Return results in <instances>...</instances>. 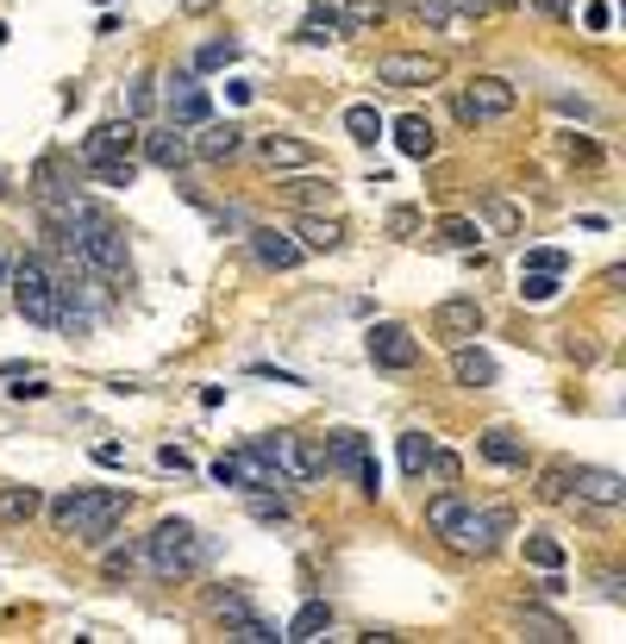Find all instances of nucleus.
<instances>
[{
  "label": "nucleus",
  "instance_id": "obj_1",
  "mask_svg": "<svg viewBox=\"0 0 626 644\" xmlns=\"http://www.w3.org/2000/svg\"><path fill=\"white\" fill-rule=\"evenodd\" d=\"M50 225H57V238H63L107 288H125V282H132V250H125V232H120L113 213H100L88 200H70L63 213H50Z\"/></svg>",
  "mask_w": 626,
  "mask_h": 644
},
{
  "label": "nucleus",
  "instance_id": "obj_2",
  "mask_svg": "<svg viewBox=\"0 0 626 644\" xmlns=\"http://www.w3.org/2000/svg\"><path fill=\"white\" fill-rule=\"evenodd\" d=\"M125 507H132V495H120V488H70V495L50 500V532L82 538V545H107L120 532Z\"/></svg>",
  "mask_w": 626,
  "mask_h": 644
},
{
  "label": "nucleus",
  "instance_id": "obj_3",
  "mask_svg": "<svg viewBox=\"0 0 626 644\" xmlns=\"http://www.w3.org/2000/svg\"><path fill=\"white\" fill-rule=\"evenodd\" d=\"M145 564L163 575V582H188V575L207 564V545H200V532L188 520H163L145 538Z\"/></svg>",
  "mask_w": 626,
  "mask_h": 644
},
{
  "label": "nucleus",
  "instance_id": "obj_4",
  "mask_svg": "<svg viewBox=\"0 0 626 644\" xmlns=\"http://www.w3.org/2000/svg\"><path fill=\"white\" fill-rule=\"evenodd\" d=\"M501 532H514V513H507V507H470V500H464V513L451 520L445 545L464 550V557H489V550L501 545Z\"/></svg>",
  "mask_w": 626,
  "mask_h": 644
},
{
  "label": "nucleus",
  "instance_id": "obj_5",
  "mask_svg": "<svg viewBox=\"0 0 626 644\" xmlns=\"http://www.w3.org/2000/svg\"><path fill=\"white\" fill-rule=\"evenodd\" d=\"M7 288H13V307H20L32 325H57V282H50V263L20 257L13 275H7Z\"/></svg>",
  "mask_w": 626,
  "mask_h": 644
},
{
  "label": "nucleus",
  "instance_id": "obj_6",
  "mask_svg": "<svg viewBox=\"0 0 626 644\" xmlns=\"http://www.w3.org/2000/svg\"><path fill=\"white\" fill-rule=\"evenodd\" d=\"M514 82H501V75H470L464 88H457V120L464 125H489V120H507L514 113Z\"/></svg>",
  "mask_w": 626,
  "mask_h": 644
},
{
  "label": "nucleus",
  "instance_id": "obj_7",
  "mask_svg": "<svg viewBox=\"0 0 626 644\" xmlns=\"http://www.w3.org/2000/svg\"><path fill=\"white\" fill-rule=\"evenodd\" d=\"M213 482H225V488H245V495H282V488H289V482H282V475H275L250 445L245 450H225L220 463H213Z\"/></svg>",
  "mask_w": 626,
  "mask_h": 644
},
{
  "label": "nucleus",
  "instance_id": "obj_8",
  "mask_svg": "<svg viewBox=\"0 0 626 644\" xmlns=\"http://www.w3.org/2000/svg\"><path fill=\"white\" fill-rule=\"evenodd\" d=\"M364 350H370L376 370H414V363H420V338L395 320H376L370 332H364Z\"/></svg>",
  "mask_w": 626,
  "mask_h": 644
},
{
  "label": "nucleus",
  "instance_id": "obj_9",
  "mask_svg": "<svg viewBox=\"0 0 626 644\" xmlns=\"http://www.w3.org/2000/svg\"><path fill=\"white\" fill-rule=\"evenodd\" d=\"M445 75L439 57H426V50H389V57H376V82L382 88H432Z\"/></svg>",
  "mask_w": 626,
  "mask_h": 644
},
{
  "label": "nucleus",
  "instance_id": "obj_10",
  "mask_svg": "<svg viewBox=\"0 0 626 644\" xmlns=\"http://www.w3.org/2000/svg\"><path fill=\"white\" fill-rule=\"evenodd\" d=\"M163 113H170V125H182V132H195V125L213 120V100H207V88L195 82V70L170 75V88H163Z\"/></svg>",
  "mask_w": 626,
  "mask_h": 644
},
{
  "label": "nucleus",
  "instance_id": "obj_11",
  "mask_svg": "<svg viewBox=\"0 0 626 644\" xmlns=\"http://www.w3.org/2000/svg\"><path fill=\"white\" fill-rule=\"evenodd\" d=\"M482 332V300L476 295H451L432 307V338H445V345H464Z\"/></svg>",
  "mask_w": 626,
  "mask_h": 644
},
{
  "label": "nucleus",
  "instance_id": "obj_12",
  "mask_svg": "<svg viewBox=\"0 0 626 644\" xmlns=\"http://www.w3.org/2000/svg\"><path fill=\"white\" fill-rule=\"evenodd\" d=\"M32 195H38V207L45 213H63L75 200V170H70V157H38V170H32Z\"/></svg>",
  "mask_w": 626,
  "mask_h": 644
},
{
  "label": "nucleus",
  "instance_id": "obj_13",
  "mask_svg": "<svg viewBox=\"0 0 626 644\" xmlns=\"http://www.w3.org/2000/svg\"><path fill=\"white\" fill-rule=\"evenodd\" d=\"M257 163H263V170H320V150L307 145V138L263 132V138H257Z\"/></svg>",
  "mask_w": 626,
  "mask_h": 644
},
{
  "label": "nucleus",
  "instance_id": "obj_14",
  "mask_svg": "<svg viewBox=\"0 0 626 644\" xmlns=\"http://www.w3.org/2000/svg\"><path fill=\"white\" fill-rule=\"evenodd\" d=\"M138 138H145V132H138V120L125 113V120L95 125V132H88V145H82V157H88V163H100V157H132V150H138Z\"/></svg>",
  "mask_w": 626,
  "mask_h": 644
},
{
  "label": "nucleus",
  "instance_id": "obj_15",
  "mask_svg": "<svg viewBox=\"0 0 626 644\" xmlns=\"http://www.w3.org/2000/svg\"><path fill=\"white\" fill-rule=\"evenodd\" d=\"M250 257H257L263 270H295L307 250L295 245V232H275V225H250Z\"/></svg>",
  "mask_w": 626,
  "mask_h": 644
},
{
  "label": "nucleus",
  "instance_id": "obj_16",
  "mask_svg": "<svg viewBox=\"0 0 626 644\" xmlns=\"http://www.w3.org/2000/svg\"><path fill=\"white\" fill-rule=\"evenodd\" d=\"M570 495L589 500V507H607V513H614V507L626 500V482H621L614 470H570Z\"/></svg>",
  "mask_w": 626,
  "mask_h": 644
},
{
  "label": "nucleus",
  "instance_id": "obj_17",
  "mask_svg": "<svg viewBox=\"0 0 626 644\" xmlns=\"http://www.w3.org/2000/svg\"><path fill=\"white\" fill-rule=\"evenodd\" d=\"M451 382H457V388H495V357L476 350L470 338L451 345Z\"/></svg>",
  "mask_w": 626,
  "mask_h": 644
},
{
  "label": "nucleus",
  "instance_id": "obj_18",
  "mask_svg": "<svg viewBox=\"0 0 626 644\" xmlns=\"http://www.w3.org/2000/svg\"><path fill=\"white\" fill-rule=\"evenodd\" d=\"M476 450H482V463H501V470H526V438H520V432H507V425H489V432L476 438Z\"/></svg>",
  "mask_w": 626,
  "mask_h": 644
},
{
  "label": "nucleus",
  "instance_id": "obj_19",
  "mask_svg": "<svg viewBox=\"0 0 626 644\" xmlns=\"http://www.w3.org/2000/svg\"><path fill=\"white\" fill-rule=\"evenodd\" d=\"M364 457H370V438H364V432H332V438H326V475H357Z\"/></svg>",
  "mask_w": 626,
  "mask_h": 644
},
{
  "label": "nucleus",
  "instance_id": "obj_20",
  "mask_svg": "<svg viewBox=\"0 0 626 644\" xmlns=\"http://www.w3.org/2000/svg\"><path fill=\"white\" fill-rule=\"evenodd\" d=\"M476 225H482L489 238H520V232H526V213H520L507 195H489V200H482V213H476Z\"/></svg>",
  "mask_w": 626,
  "mask_h": 644
},
{
  "label": "nucleus",
  "instance_id": "obj_21",
  "mask_svg": "<svg viewBox=\"0 0 626 644\" xmlns=\"http://www.w3.org/2000/svg\"><path fill=\"white\" fill-rule=\"evenodd\" d=\"M138 145H145V157L157 163V170H170V175L188 163V138H182V125H170V132H145Z\"/></svg>",
  "mask_w": 626,
  "mask_h": 644
},
{
  "label": "nucleus",
  "instance_id": "obj_22",
  "mask_svg": "<svg viewBox=\"0 0 626 644\" xmlns=\"http://www.w3.org/2000/svg\"><path fill=\"white\" fill-rule=\"evenodd\" d=\"M200 132V157H207V163H232V157H238V150H245V125H195Z\"/></svg>",
  "mask_w": 626,
  "mask_h": 644
},
{
  "label": "nucleus",
  "instance_id": "obj_23",
  "mask_svg": "<svg viewBox=\"0 0 626 644\" xmlns=\"http://www.w3.org/2000/svg\"><path fill=\"white\" fill-rule=\"evenodd\" d=\"M295 245H300V250H339V245H345V220H326V213H300Z\"/></svg>",
  "mask_w": 626,
  "mask_h": 644
},
{
  "label": "nucleus",
  "instance_id": "obj_24",
  "mask_svg": "<svg viewBox=\"0 0 626 644\" xmlns=\"http://www.w3.org/2000/svg\"><path fill=\"white\" fill-rule=\"evenodd\" d=\"M395 150H401V157H414V163H426V157L439 150V132H432V120L407 113V120L395 125Z\"/></svg>",
  "mask_w": 626,
  "mask_h": 644
},
{
  "label": "nucleus",
  "instance_id": "obj_25",
  "mask_svg": "<svg viewBox=\"0 0 626 644\" xmlns=\"http://www.w3.org/2000/svg\"><path fill=\"white\" fill-rule=\"evenodd\" d=\"M45 513V495L32 488V482H13V488H0V525H25Z\"/></svg>",
  "mask_w": 626,
  "mask_h": 644
},
{
  "label": "nucleus",
  "instance_id": "obj_26",
  "mask_svg": "<svg viewBox=\"0 0 626 644\" xmlns=\"http://www.w3.org/2000/svg\"><path fill=\"white\" fill-rule=\"evenodd\" d=\"M326 632H332V607H326V600H307L295 620L282 626V639H295V644H314V639H326Z\"/></svg>",
  "mask_w": 626,
  "mask_h": 644
},
{
  "label": "nucleus",
  "instance_id": "obj_27",
  "mask_svg": "<svg viewBox=\"0 0 626 644\" xmlns=\"http://www.w3.org/2000/svg\"><path fill=\"white\" fill-rule=\"evenodd\" d=\"M514 620H520L526 639H539V644H564V639H570V626L557 620V614H545V607H520Z\"/></svg>",
  "mask_w": 626,
  "mask_h": 644
},
{
  "label": "nucleus",
  "instance_id": "obj_28",
  "mask_svg": "<svg viewBox=\"0 0 626 644\" xmlns=\"http://www.w3.org/2000/svg\"><path fill=\"white\" fill-rule=\"evenodd\" d=\"M345 138H351V145H376V138H382V113H376L370 100L345 107Z\"/></svg>",
  "mask_w": 626,
  "mask_h": 644
},
{
  "label": "nucleus",
  "instance_id": "obj_29",
  "mask_svg": "<svg viewBox=\"0 0 626 644\" xmlns=\"http://www.w3.org/2000/svg\"><path fill=\"white\" fill-rule=\"evenodd\" d=\"M439 245H451V250H476V245H482V225H476L470 213H445V220H439Z\"/></svg>",
  "mask_w": 626,
  "mask_h": 644
},
{
  "label": "nucleus",
  "instance_id": "obj_30",
  "mask_svg": "<svg viewBox=\"0 0 626 644\" xmlns=\"http://www.w3.org/2000/svg\"><path fill=\"white\" fill-rule=\"evenodd\" d=\"M339 32H345V20H339V7H314V13H307V20H300V45H326V38H339Z\"/></svg>",
  "mask_w": 626,
  "mask_h": 644
},
{
  "label": "nucleus",
  "instance_id": "obj_31",
  "mask_svg": "<svg viewBox=\"0 0 626 644\" xmlns=\"http://www.w3.org/2000/svg\"><path fill=\"white\" fill-rule=\"evenodd\" d=\"M526 564H532V570H564V545H557V538H551V532H526Z\"/></svg>",
  "mask_w": 626,
  "mask_h": 644
},
{
  "label": "nucleus",
  "instance_id": "obj_32",
  "mask_svg": "<svg viewBox=\"0 0 626 644\" xmlns=\"http://www.w3.org/2000/svg\"><path fill=\"white\" fill-rule=\"evenodd\" d=\"M432 450H439V445H432L426 432H401V470H407L414 482H420V475H426V463H432Z\"/></svg>",
  "mask_w": 626,
  "mask_h": 644
},
{
  "label": "nucleus",
  "instance_id": "obj_33",
  "mask_svg": "<svg viewBox=\"0 0 626 644\" xmlns=\"http://www.w3.org/2000/svg\"><path fill=\"white\" fill-rule=\"evenodd\" d=\"M339 20H345V32H376V25L389 20V7H382V0H345Z\"/></svg>",
  "mask_w": 626,
  "mask_h": 644
},
{
  "label": "nucleus",
  "instance_id": "obj_34",
  "mask_svg": "<svg viewBox=\"0 0 626 644\" xmlns=\"http://www.w3.org/2000/svg\"><path fill=\"white\" fill-rule=\"evenodd\" d=\"M88 170H95L100 188H132V182H138V163H132V157H100Z\"/></svg>",
  "mask_w": 626,
  "mask_h": 644
},
{
  "label": "nucleus",
  "instance_id": "obj_35",
  "mask_svg": "<svg viewBox=\"0 0 626 644\" xmlns=\"http://www.w3.org/2000/svg\"><path fill=\"white\" fill-rule=\"evenodd\" d=\"M7 395H25V400H38V395H50V382L38 370H25V363H7Z\"/></svg>",
  "mask_w": 626,
  "mask_h": 644
},
{
  "label": "nucleus",
  "instance_id": "obj_36",
  "mask_svg": "<svg viewBox=\"0 0 626 644\" xmlns=\"http://www.w3.org/2000/svg\"><path fill=\"white\" fill-rule=\"evenodd\" d=\"M520 270H545V275H564L570 270V250H557V245H532L520 257Z\"/></svg>",
  "mask_w": 626,
  "mask_h": 644
},
{
  "label": "nucleus",
  "instance_id": "obj_37",
  "mask_svg": "<svg viewBox=\"0 0 626 644\" xmlns=\"http://www.w3.org/2000/svg\"><path fill=\"white\" fill-rule=\"evenodd\" d=\"M232 63H238V38H213L195 50V70H232Z\"/></svg>",
  "mask_w": 626,
  "mask_h": 644
},
{
  "label": "nucleus",
  "instance_id": "obj_38",
  "mask_svg": "<svg viewBox=\"0 0 626 644\" xmlns=\"http://www.w3.org/2000/svg\"><path fill=\"white\" fill-rule=\"evenodd\" d=\"M457 513H464V495H432V500H426V525H432L439 538L451 532V520H457Z\"/></svg>",
  "mask_w": 626,
  "mask_h": 644
},
{
  "label": "nucleus",
  "instance_id": "obj_39",
  "mask_svg": "<svg viewBox=\"0 0 626 644\" xmlns=\"http://www.w3.org/2000/svg\"><path fill=\"white\" fill-rule=\"evenodd\" d=\"M539 500H570V463H545V475H539Z\"/></svg>",
  "mask_w": 626,
  "mask_h": 644
},
{
  "label": "nucleus",
  "instance_id": "obj_40",
  "mask_svg": "<svg viewBox=\"0 0 626 644\" xmlns=\"http://www.w3.org/2000/svg\"><path fill=\"white\" fill-rule=\"evenodd\" d=\"M213 620H225V626H245V620H250V600L238 595V589H220V595H213Z\"/></svg>",
  "mask_w": 626,
  "mask_h": 644
},
{
  "label": "nucleus",
  "instance_id": "obj_41",
  "mask_svg": "<svg viewBox=\"0 0 626 644\" xmlns=\"http://www.w3.org/2000/svg\"><path fill=\"white\" fill-rule=\"evenodd\" d=\"M295 195L307 200V213H320V207H339V188H332V182H320V175L295 182Z\"/></svg>",
  "mask_w": 626,
  "mask_h": 644
},
{
  "label": "nucleus",
  "instance_id": "obj_42",
  "mask_svg": "<svg viewBox=\"0 0 626 644\" xmlns=\"http://www.w3.org/2000/svg\"><path fill=\"white\" fill-rule=\"evenodd\" d=\"M557 295V275L545 270H520V300H551Z\"/></svg>",
  "mask_w": 626,
  "mask_h": 644
},
{
  "label": "nucleus",
  "instance_id": "obj_43",
  "mask_svg": "<svg viewBox=\"0 0 626 644\" xmlns=\"http://www.w3.org/2000/svg\"><path fill=\"white\" fill-rule=\"evenodd\" d=\"M232 639H238V644H275V639H282V632H275L270 620H257V614H250L245 626H232Z\"/></svg>",
  "mask_w": 626,
  "mask_h": 644
},
{
  "label": "nucleus",
  "instance_id": "obj_44",
  "mask_svg": "<svg viewBox=\"0 0 626 644\" xmlns=\"http://www.w3.org/2000/svg\"><path fill=\"white\" fill-rule=\"evenodd\" d=\"M150 100H157V88H150V75H138V82L125 88V107H132V120H138V113H150Z\"/></svg>",
  "mask_w": 626,
  "mask_h": 644
},
{
  "label": "nucleus",
  "instance_id": "obj_45",
  "mask_svg": "<svg viewBox=\"0 0 626 644\" xmlns=\"http://www.w3.org/2000/svg\"><path fill=\"white\" fill-rule=\"evenodd\" d=\"M157 463H163L170 475H195V457H188L182 445H163V450H157Z\"/></svg>",
  "mask_w": 626,
  "mask_h": 644
},
{
  "label": "nucleus",
  "instance_id": "obj_46",
  "mask_svg": "<svg viewBox=\"0 0 626 644\" xmlns=\"http://www.w3.org/2000/svg\"><path fill=\"white\" fill-rule=\"evenodd\" d=\"M250 513H257V520H270V525H282V520H289V500H270V495H250Z\"/></svg>",
  "mask_w": 626,
  "mask_h": 644
},
{
  "label": "nucleus",
  "instance_id": "obj_47",
  "mask_svg": "<svg viewBox=\"0 0 626 644\" xmlns=\"http://www.w3.org/2000/svg\"><path fill=\"white\" fill-rule=\"evenodd\" d=\"M582 25H589V32H607V25H614V0H589V7H582Z\"/></svg>",
  "mask_w": 626,
  "mask_h": 644
},
{
  "label": "nucleus",
  "instance_id": "obj_48",
  "mask_svg": "<svg viewBox=\"0 0 626 644\" xmlns=\"http://www.w3.org/2000/svg\"><path fill=\"white\" fill-rule=\"evenodd\" d=\"M138 557H145V550H132V545L107 550V575H132V570H138Z\"/></svg>",
  "mask_w": 626,
  "mask_h": 644
},
{
  "label": "nucleus",
  "instance_id": "obj_49",
  "mask_svg": "<svg viewBox=\"0 0 626 644\" xmlns=\"http://www.w3.org/2000/svg\"><path fill=\"white\" fill-rule=\"evenodd\" d=\"M389 232H395V238H414V232H420V213H414V207H395V213H389Z\"/></svg>",
  "mask_w": 626,
  "mask_h": 644
},
{
  "label": "nucleus",
  "instance_id": "obj_50",
  "mask_svg": "<svg viewBox=\"0 0 626 644\" xmlns=\"http://www.w3.org/2000/svg\"><path fill=\"white\" fill-rule=\"evenodd\" d=\"M95 463H100V470H125V445H113V438L95 445Z\"/></svg>",
  "mask_w": 626,
  "mask_h": 644
},
{
  "label": "nucleus",
  "instance_id": "obj_51",
  "mask_svg": "<svg viewBox=\"0 0 626 644\" xmlns=\"http://www.w3.org/2000/svg\"><path fill=\"white\" fill-rule=\"evenodd\" d=\"M426 470H439V482H457V457H451V450H432Z\"/></svg>",
  "mask_w": 626,
  "mask_h": 644
},
{
  "label": "nucleus",
  "instance_id": "obj_52",
  "mask_svg": "<svg viewBox=\"0 0 626 644\" xmlns=\"http://www.w3.org/2000/svg\"><path fill=\"white\" fill-rule=\"evenodd\" d=\"M570 157H582V163H601V150L589 145V138H570Z\"/></svg>",
  "mask_w": 626,
  "mask_h": 644
},
{
  "label": "nucleus",
  "instance_id": "obj_53",
  "mask_svg": "<svg viewBox=\"0 0 626 644\" xmlns=\"http://www.w3.org/2000/svg\"><path fill=\"white\" fill-rule=\"evenodd\" d=\"M439 7H445V13H482L489 0H439Z\"/></svg>",
  "mask_w": 626,
  "mask_h": 644
},
{
  "label": "nucleus",
  "instance_id": "obj_54",
  "mask_svg": "<svg viewBox=\"0 0 626 644\" xmlns=\"http://www.w3.org/2000/svg\"><path fill=\"white\" fill-rule=\"evenodd\" d=\"M175 7H182V13H213L220 0H175Z\"/></svg>",
  "mask_w": 626,
  "mask_h": 644
},
{
  "label": "nucleus",
  "instance_id": "obj_55",
  "mask_svg": "<svg viewBox=\"0 0 626 644\" xmlns=\"http://www.w3.org/2000/svg\"><path fill=\"white\" fill-rule=\"evenodd\" d=\"M7 275H13V257H7V250H0V282H7Z\"/></svg>",
  "mask_w": 626,
  "mask_h": 644
},
{
  "label": "nucleus",
  "instance_id": "obj_56",
  "mask_svg": "<svg viewBox=\"0 0 626 644\" xmlns=\"http://www.w3.org/2000/svg\"><path fill=\"white\" fill-rule=\"evenodd\" d=\"M539 7H545V13H570V7H564V0H539Z\"/></svg>",
  "mask_w": 626,
  "mask_h": 644
},
{
  "label": "nucleus",
  "instance_id": "obj_57",
  "mask_svg": "<svg viewBox=\"0 0 626 644\" xmlns=\"http://www.w3.org/2000/svg\"><path fill=\"white\" fill-rule=\"evenodd\" d=\"M7 195H13V188H7V182H0V200H7Z\"/></svg>",
  "mask_w": 626,
  "mask_h": 644
},
{
  "label": "nucleus",
  "instance_id": "obj_58",
  "mask_svg": "<svg viewBox=\"0 0 626 644\" xmlns=\"http://www.w3.org/2000/svg\"><path fill=\"white\" fill-rule=\"evenodd\" d=\"M489 7H514V0H489Z\"/></svg>",
  "mask_w": 626,
  "mask_h": 644
},
{
  "label": "nucleus",
  "instance_id": "obj_59",
  "mask_svg": "<svg viewBox=\"0 0 626 644\" xmlns=\"http://www.w3.org/2000/svg\"><path fill=\"white\" fill-rule=\"evenodd\" d=\"M0 45H7V25H0Z\"/></svg>",
  "mask_w": 626,
  "mask_h": 644
}]
</instances>
